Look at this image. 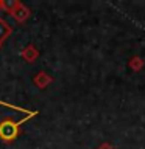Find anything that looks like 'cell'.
<instances>
[{
  "label": "cell",
  "mask_w": 145,
  "mask_h": 149,
  "mask_svg": "<svg viewBox=\"0 0 145 149\" xmlns=\"http://www.w3.org/2000/svg\"><path fill=\"white\" fill-rule=\"evenodd\" d=\"M34 115L36 112H31L30 115H27L25 118L19 121H13V118H3L0 121V140H3L5 143L14 141L19 137V134H20V124H23L28 118H31Z\"/></svg>",
  "instance_id": "cell-1"
},
{
  "label": "cell",
  "mask_w": 145,
  "mask_h": 149,
  "mask_svg": "<svg viewBox=\"0 0 145 149\" xmlns=\"http://www.w3.org/2000/svg\"><path fill=\"white\" fill-rule=\"evenodd\" d=\"M9 16H11L14 20L16 22H19V23H22V22H25L28 17L31 16V13H30V9H28L25 5H19V6L16 8V11H13L11 14H9Z\"/></svg>",
  "instance_id": "cell-2"
},
{
  "label": "cell",
  "mask_w": 145,
  "mask_h": 149,
  "mask_svg": "<svg viewBox=\"0 0 145 149\" xmlns=\"http://www.w3.org/2000/svg\"><path fill=\"white\" fill-rule=\"evenodd\" d=\"M37 56H39V51L36 50L34 45H27L25 48L22 50V58L25 59L27 62H33V61H36Z\"/></svg>",
  "instance_id": "cell-3"
},
{
  "label": "cell",
  "mask_w": 145,
  "mask_h": 149,
  "mask_svg": "<svg viewBox=\"0 0 145 149\" xmlns=\"http://www.w3.org/2000/svg\"><path fill=\"white\" fill-rule=\"evenodd\" d=\"M11 33H13V28L9 26L3 19H0V44H3V42L9 37Z\"/></svg>",
  "instance_id": "cell-4"
},
{
  "label": "cell",
  "mask_w": 145,
  "mask_h": 149,
  "mask_svg": "<svg viewBox=\"0 0 145 149\" xmlns=\"http://www.w3.org/2000/svg\"><path fill=\"white\" fill-rule=\"evenodd\" d=\"M50 81H51V79L47 76V73H44V72L37 73L36 76H34V84H36L39 88H45V86H47Z\"/></svg>",
  "instance_id": "cell-5"
},
{
  "label": "cell",
  "mask_w": 145,
  "mask_h": 149,
  "mask_svg": "<svg viewBox=\"0 0 145 149\" xmlns=\"http://www.w3.org/2000/svg\"><path fill=\"white\" fill-rule=\"evenodd\" d=\"M3 5H5V13L11 14L13 11H16V8L20 5L19 0H3Z\"/></svg>",
  "instance_id": "cell-6"
},
{
  "label": "cell",
  "mask_w": 145,
  "mask_h": 149,
  "mask_svg": "<svg viewBox=\"0 0 145 149\" xmlns=\"http://www.w3.org/2000/svg\"><path fill=\"white\" fill-rule=\"evenodd\" d=\"M0 104L8 106V107H13V109H17V110H20V112H28V110H23V109H20V107H16V106H11V104H6V102H2V101H0Z\"/></svg>",
  "instance_id": "cell-7"
},
{
  "label": "cell",
  "mask_w": 145,
  "mask_h": 149,
  "mask_svg": "<svg viewBox=\"0 0 145 149\" xmlns=\"http://www.w3.org/2000/svg\"><path fill=\"white\" fill-rule=\"evenodd\" d=\"M0 11L5 13V5H3V0H0Z\"/></svg>",
  "instance_id": "cell-8"
},
{
  "label": "cell",
  "mask_w": 145,
  "mask_h": 149,
  "mask_svg": "<svg viewBox=\"0 0 145 149\" xmlns=\"http://www.w3.org/2000/svg\"><path fill=\"white\" fill-rule=\"evenodd\" d=\"M0 47H2V44H0Z\"/></svg>",
  "instance_id": "cell-9"
}]
</instances>
